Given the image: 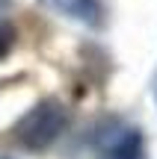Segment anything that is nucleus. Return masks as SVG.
I'll return each instance as SVG.
<instances>
[{
  "mask_svg": "<svg viewBox=\"0 0 157 159\" xmlns=\"http://www.w3.org/2000/svg\"><path fill=\"white\" fill-rule=\"evenodd\" d=\"M68 127V109L59 97H45L36 106H30L15 124V142L30 153L47 150Z\"/></svg>",
  "mask_w": 157,
  "mask_h": 159,
  "instance_id": "1",
  "label": "nucleus"
},
{
  "mask_svg": "<svg viewBox=\"0 0 157 159\" xmlns=\"http://www.w3.org/2000/svg\"><path fill=\"white\" fill-rule=\"evenodd\" d=\"M47 3L53 12H59L62 18L92 30V33H101L107 27V18H110L104 0H47Z\"/></svg>",
  "mask_w": 157,
  "mask_h": 159,
  "instance_id": "3",
  "label": "nucleus"
},
{
  "mask_svg": "<svg viewBox=\"0 0 157 159\" xmlns=\"http://www.w3.org/2000/svg\"><path fill=\"white\" fill-rule=\"evenodd\" d=\"M9 6H12V0H0V15H3V12L9 9Z\"/></svg>",
  "mask_w": 157,
  "mask_h": 159,
  "instance_id": "5",
  "label": "nucleus"
},
{
  "mask_svg": "<svg viewBox=\"0 0 157 159\" xmlns=\"http://www.w3.org/2000/svg\"><path fill=\"white\" fill-rule=\"evenodd\" d=\"M154 74H157V71H154Z\"/></svg>",
  "mask_w": 157,
  "mask_h": 159,
  "instance_id": "7",
  "label": "nucleus"
},
{
  "mask_svg": "<svg viewBox=\"0 0 157 159\" xmlns=\"http://www.w3.org/2000/svg\"><path fill=\"white\" fill-rule=\"evenodd\" d=\"M0 159H9V156H0Z\"/></svg>",
  "mask_w": 157,
  "mask_h": 159,
  "instance_id": "6",
  "label": "nucleus"
},
{
  "mask_svg": "<svg viewBox=\"0 0 157 159\" xmlns=\"http://www.w3.org/2000/svg\"><path fill=\"white\" fill-rule=\"evenodd\" d=\"M15 41H18L15 27H12V24H6V21H0V62H3L12 50H15Z\"/></svg>",
  "mask_w": 157,
  "mask_h": 159,
  "instance_id": "4",
  "label": "nucleus"
},
{
  "mask_svg": "<svg viewBox=\"0 0 157 159\" xmlns=\"http://www.w3.org/2000/svg\"><path fill=\"white\" fill-rule=\"evenodd\" d=\"M101 159H148L145 139L136 127H110L101 136Z\"/></svg>",
  "mask_w": 157,
  "mask_h": 159,
  "instance_id": "2",
  "label": "nucleus"
}]
</instances>
